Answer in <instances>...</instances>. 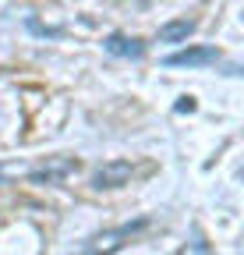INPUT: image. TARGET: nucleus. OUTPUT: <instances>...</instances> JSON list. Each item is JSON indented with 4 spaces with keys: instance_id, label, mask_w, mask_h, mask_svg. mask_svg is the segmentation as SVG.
<instances>
[{
    "instance_id": "obj_8",
    "label": "nucleus",
    "mask_w": 244,
    "mask_h": 255,
    "mask_svg": "<svg viewBox=\"0 0 244 255\" xmlns=\"http://www.w3.org/2000/svg\"><path fill=\"white\" fill-rule=\"evenodd\" d=\"M28 28H32V32H39V36H60V28H43L39 21H28Z\"/></svg>"
},
{
    "instance_id": "obj_2",
    "label": "nucleus",
    "mask_w": 244,
    "mask_h": 255,
    "mask_svg": "<svg viewBox=\"0 0 244 255\" xmlns=\"http://www.w3.org/2000/svg\"><path fill=\"white\" fill-rule=\"evenodd\" d=\"M78 170H81V159H75V156H50L43 167L25 170V177L32 184H60V181L75 177Z\"/></svg>"
},
{
    "instance_id": "obj_4",
    "label": "nucleus",
    "mask_w": 244,
    "mask_h": 255,
    "mask_svg": "<svg viewBox=\"0 0 244 255\" xmlns=\"http://www.w3.org/2000/svg\"><path fill=\"white\" fill-rule=\"evenodd\" d=\"M216 60H220L216 46H188V50L170 53L163 64L166 68H205V64H216Z\"/></svg>"
},
{
    "instance_id": "obj_6",
    "label": "nucleus",
    "mask_w": 244,
    "mask_h": 255,
    "mask_svg": "<svg viewBox=\"0 0 244 255\" xmlns=\"http://www.w3.org/2000/svg\"><path fill=\"white\" fill-rule=\"evenodd\" d=\"M195 28H198V21H191V18H177V21L160 25L156 39H160V43H188V36H191Z\"/></svg>"
},
{
    "instance_id": "obj_3",
    "label": "nucleus",
    "mask_w": 244,
    "mask_h": 255,
    "mask_svg": "<svg viewBox=\"0 0 244 255\" xmlns=\"http://www.w3.org/2000/svg\"><path fill=\"white\" fill-rule=\"evenodd\" d=\"M131 177H135V163H128V159H110V163H103V167L92 170V188H96V191L124 188Z\"/></svg>"
},
{
    "instance_id": "obj_5",
    "label": "nucleus",
    "mask_w": 244,
    "mask_h": 255,
    "mask_svg": "<svg viewBox=\"0 0 244 255\" xmlns=\"http://www.w3.org/2000/svg\"><path fill=\"white\" fill-rule=\"evenodd\" d=\"M103 50L113 53V57H128V60L145 57V43L135 39V36H124V32H110V36L103 39Z\"/></svg>"
},
{
    "instance_id": "obj_1",
    "label": "nucleus",
    "mask_w": 244,
    "mask_h": 255,
    "mask_svg": "<svg viewBox=\"0 0 244 255\" xmlns=\"http://www.w3.org/2000/svg\"><path fill=\"white\" fill-rule=\"evenodd\" d=\"M149 227H152V220H149V216L128 220V223H120V227H113V231H103V234H96V238H88L81 255H113V252H120L131 238H138V234L149 231Z\"/></svg>"
},
{
    "instance_id": "obj_7",
    "label": "nucleus",
    "mask_w": 244,
    "mask_h": 255,
    "mask_svg": "<svg viewBox=\"0 0 244 255\" xmlns=\"http://www.w3.org/2000/svg\"><path fill=\"white\" fill-rule=\"evenodd\" d=\"M18 174H25V167H21V163H0V184L11 181V177H18Z\"/></svg>"
},
{
    "instance_id": "obj_9",
    "label": "nucleus",
    "mask_w": 244,
    "mask_h": 255,
    "mask_svg": "<svg viewBox=\"0 0 244 255\" xmlns=\"http://www.w3.org/2000/svg\"><path fill=\"white\" fill-rule=\"evenodd\" d=\"M184 110H188V114L195 110V100H188V96H184V100H180V103H177V114H184Z\"/></svg>"
}]
</instances>
